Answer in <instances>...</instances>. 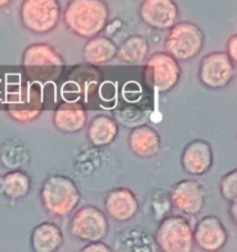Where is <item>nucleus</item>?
<instances>
[{
	"mask_svg": "<svg viewBox=\"0 0 237 252\" xmlns=\"http://www.w3.org/2000/svg\"><path fill=\"white\" fill-rule=\"evenodd\" d=\"M108 4L104 0H69L63 12L67 29L81 38L100 33L109 21Z\"/></svg>",
	"mask_w": 237,
	"mask_h": 252,
	"instance_id": "f257e3e1",
	"label": "nucleus"
},
{
	"mask_svg": "<svg viewBox=\"0 0 237 252\" xmlns=\"http://www.w3.org/2000/svg\"><path fill=\"white\" fill-rule=\"evenodd\" d=\"M22 70L31 83L46 85L57 83L64 71V59L48 43H34L26 47L21 59Z\"/></svg>",
	"mask_w": 237,
	"mask_h": 252,
	"instance_id": "f03ea898",
	"label": "nucleus"
},
{
	"mask_svg": "<svg viewBox=\"0 0 237 252\" xmlns=\"http://www.w3.org/2000/svg\"><path fill=\"white\" fill-rule=\"evenodd\" d=\"M40 198L44 211L53 217H66L80 202V191L76 182L64 175H52L43 182Z\"/></svg>",
	"mask_w": 237,
	"mask_h": 252,
	"instance_id": "7ed1b4c3",
	"label": "nucleus"
},
{
	"mask_svg": "<svg viewBox=\"0 0 237 252\" xmlns=\"http://www.w3.org/2000/svg\"><path fill=\"white\" fill-rule=\"evenodd\" d=\"M204 41V32L197 24L189 21L175 22L169 29L164 48L178 62H187L201 52Z\"/></svg>",
	"mask_w": 237,
	"mask_h": 252,
	"instance_id": "20e7f679",
	"label": "nucleus"
},
{
	"mask_svg": "<svg viewBox=\"0 0 237 252\" xmlns=\"http://www.w3.org/2000/svg\"><path fill=\"white\" fill-rule=\"evenodd\" d=\"M179 62L167 52H157L148 58L143 68V81L148 89L157 93H168L180 80Z\"/></svg>",
	"mask_w": 237,
	"mask_h": 252,
	"instance_id": "39448f33",
	"label": "nucleus"
},
{
	"mask_svg": "<svg viewBox=\"0 0 237 252\" xmlns=\"http://www.w3.org/2000/svg\"><path fill=\"white\" fill-rule=\"evenodd\" d=\"M58 0H24L20 6V20L27 31L37 34L53 31L61 20Z\"/></svg>",
	"mask_w": 237,
	"mask_h": 252,
	"instance_id": "423d86ee",
	"label": "nucleus"
},
{
	"mask_svg": "<svg viewBox=\"0 0 237 252\" xmlns=\"http://www.w3.org/2000/svg\"><path fill=\"white\" fill-rule=\"evenodd\" d=\"M155 241L163 252H192L194 249L192 226L179 216L167 217L160 221Z\"/></svg>",
	"mask_w": 237,
	"mask_h": 252,
	"instance_id": "0eeeda50",
	"label": "nucleus"
},
{
	"mask_svg": "<svg viewBox=\"0 0 237 252\" xmlns=\"http://www.w3.org/2000/svg\"><path fill=\"white\" fill-rule=\"evenodd\" d=\"M43 110V95L39 84H21L7 95L6 111L12 120L29 123Z\"/></svg>",
	"mask_w": 237,
	"mask_h": 252,
	"instance_id": "6e6552de",
	"label": "nucleus"
},
{
	"mask_svg": "<svg viewBox=\"0 0 237 252\" xmlns=\"http://www.w3.org/2000/svg\"><path fill=\"white\" fill-rule=\"evenodd\" d=\"M69 231L74 238L85 243L103 240L109 231L108 217L95 206H84L73 214Z\"/></svg>",
	"mask_w": 237,
	"mask_h": 252,
	"instance_id": "1a4fd4ad",
	"label": "nucleus"
},
{
	"mask_svg": "<svg viewBox=\"0 0 237 252\" xmlns=\"http://www.w3.org/2000/svg\"><path fill=\"white\" fill-rule=\"evenodd\" d=\"M101 84V74L91 64H80L69 71L62 85V94L67 100L89 101L96 95Z\"/></svg>",
	"mask_w": 237,
	"mask_h": 252,
	"instance_id": "9d476101",
	"label": "nucleus"
},
{
	"mask_svg": "<svg viewBox=\"0 0 237 252\" xmlns=\"http://www.w3.org/2000/svg\"><path fill=\"white\" fill-rule=\"evenodd\" d=\"M236 74V64L232 63L226 52H212L201 59L198 76L209 89L226 88Z\"/></svg>",
	"mask_w": 237,
	"mask_h": 252,
	"instance_id": "9b49d317",
	"label": "nucleus"
},
{
	"mask_svg": "<svg viewBox=\"0 0 237 252\" xmlns=\"http://www.w3.org/2000/svg\"><path fill=\"white\" fill-rule=\"evenodd\" d=\"M194 244L202 251L217 252L226 245L229 234L226 228L215 216H206L200 219L193 230Z\"/></svg>",
	"mask_w": 237,
	"mask_h": 252,
	"instance_id": "f8f14e48",
	"label": "nucleus"
},
{
	"mask_svg": "<svg viewBox=\"0 0 237 252\" xmlns=\"http://www.w3.org/2000/svg\"><path fill=\"white\" fill-rule=\"evenodd\" d=\"M138 12L147 26L160 31L169 30L179 16V9L174 0H143Z\"/></svg>",
	"mask_w": 237,
	"mask_h": 252,
	"instance_id": "ddd939ff",
	"label": "nucleus"
},
{
	"mask_svg": "<svg viewBox=\"0 0 237 252\" xmlns=\"http://www.w3.org/2000/svg\"><path fill=\"white\" fill-rule=\"evenodd\" d=\"M206 193L201 185L195 180L179 181L170 192L172 204L187 216H197L204 207Z\"/></svg>",
	"mask_w": 237,
	"mask_h": 252,
	"instance_id": "4468645a",
	"label": "nucleus"
},
{
	"mask_svg": "<svg viewBox=\"0 0 237 252\" xmlns=\"http://www.w3.org/2000/svg\"><path fill=\"white\" fill-rule=\"evenodd\" d=\"M214 154L211 145L204 139H195L185 145L182 153V166L192 176L205 175L212 166Z\"/></svg>",
	"mask_w": 237,
	"mask_h": 252,
	"instance_id": "2eb2a0df",
	"label": "nucleus"
},
{
	"mask_svg": "<svg viewBox=\"0 0 237 252\" xmlns=\"http://www.w3.org/2000/svg\"><path fill=\"white\" fill-rule=\"evenodd\" d=\"M106 213L116 221H127L138 213L140 204L131 189L120 187L108 193L104 201Z\"/></svg>",
	"mask_w": 237,
	"mask_h": 252,
	"instance_id": "dca6fc26",
	"label": "nucleus"
},
{
	"mask_svg": "<svg viewBox=\"0 0 237 252\" xmlns=\"http://www.w3.org/2000/svg\"><path fill=\"white\" fill-rule=\"evenodd\" d=\"M53 125L62 133H77L86 125V110L79 101L66 100L53 112Z\"/></svg>",
	"mask_w": 237,
	"mask_h": 252,
	"instance_id": "f3484780",
	"label": "nucleus"
},
{
	"mask_svg": "<svg viewBox=\"0 0 237 252\" xmlns=\"http://www.w3.org/2000/svg\"><path fill=\"white\" fill-rule=\"evenodd\" d=\"M128 147L140 158L155 157L160 149V137L151 126H138L128 134Z\"/></svg>",
	"mask_w": 237,
	"mask_h": 252,
	"instance_id": "a211bd4d",
	"label": "nucleus"
},
{
	"mask_svg": "<svg viewBox=\"0 0 237 252\" xmlns=\"http://www.w3.org/2000/svg\"><path fill=\"white\" fill-rule=\"evenodd\" d=\"M61 228L51 221H43L35 226L30 236V244L35 252H56L63 245Z\"/></svg>",
	"mask_w": 237,
	"mask_h": 252,
	"instance_id": "6ab92c4d",
	"label": "nucleus"
},
{
	"mask_svg": "<svg viewBox=\"0 0 237 252\" xmlns=\"http://www.w3.org/2000/svg\"><path fill=\"white\" fill-rule=\"evenodd\" d=\"M118 53V46L106 36H96L88 38L83 48V58L85 63L91 65H103L113 61Z\"/></svg>",
	"mask_w": 237,
	"mask_h": 252,
	"instance_id": "aec40b11",
	"label": "nucleus"
},
{
	"mask_svg": "<svg viewBox=\"0 0 237 252\" xmlns=\"http://www.w3.org/2000/svg\"><path fill=\"white\" fill-rule=\"evenodd\" d=\"M118 133V125L113 117L106 115H98L90 121L88 127V139L94 147L103 148L110 145L116 139Z\"/></svg>",
	"mask_w": 237,
	"mask_h": 252,
	"instance_id": "412c9836",
	"label": "nucleus"
},
{
	"mask_svg": "<svg viewBox=\"0 0 237 252\" xmlns=\"http://www.w3.org/2000/svg\"><path fill=\"white\" fill-rule=\"evenodd\" d=\"M150 52V44L145 37L140 34H132L128 36L120 47H118V53L121 62L128 64V65H138L146 61Z\"/></svg>",
	"mask_w": 237,
	"mask_h": 252,
	"instance_id": "4be33fe9",
	"label": "nucleus"
},
{
	"mask_svg": "<svg viewBox=\"0 0 237 252\" xmlns=\"http://www.w3.org/2000/svg\"><path fill=\"white\" fill-rule=\"evenodd\" d=\"M31 189V177L24 171L15 170L0 179V191L10 199L24 198Z\"/></svg>",
	"mask_w": 237,
	"mask_h": 252,
	"instance_id": "5701e85b",
	"label": "nucleus"
},
{
	"mask_svg": "<svg viewBox=\"0 0 237 252\" xmlns=\"http://www.w3.org/2000/svg\"><path fill=\"white\" fill-rule=\"evenodd\" d=\"M220 192L227 202L237 199V170L227 172L220 180Z\"/></svg>",
	"mask_w": 237,
	"mask_h": 252,
	"instance_id": "b1692460",
	"label": "nucleus"
},
{
	"mask_svg": "<svg viewBox=\"0 0 237 252\" xmlns=\"http://www.w3.org/2000/svg\"><path fill=\"white\" fill-rule=\"evenodd\" d=\"M226 54L230 57L232 63L237 64V34H232L226 43Z\"/></svg>",
	"mask_w": 237,
	"mask_h": 252,
	"instance_id": "393cba45",
	"label": "nucleus"
},
{
	"mask_svg": "<svg viewBox=\"0 0 237 252\" xmlns=\"http://www.w3.org/2000/svg\"><path fill=\"white\" fill-rule=\"evenodd\" d=\"M111 248L106 244L101 243V240L98 241H90L88 245L84 246L81 249V252H110Z\"/></svg>",
	"mask_w": 237,
	"mask_h": 252,
	"instance_id": "a878e982",
	"label": "nucleus"
},
{
	"mask_svg": "<svg viewBox=\"0 0 237 252\" xmlns=\"http://www.w3.org/2000/svg\"><path fill=\"white\" fill-rule=\"evenodd\" d=\"M230 216H231L232 221L235 224L237 223V199H234V201L230 202Z\"/></svg>",
	"mask_w": 237,
	"mask_h": 252,
	"instance_id": "bb28decb",
	"label": "nucleus"
},
{
	"mask_svg": "<svg viewBox=\"0 0 237 252\" xmlns=\"http://www.w3.org/2000/svg\"><path fill=\"white\" fill-rule=\"evenodd\" d=\"M12 1H14V0H0V9H1V7L7 6V5Z\"/></svg>",
	"mask_w": 237,
	"mask_h": 252,
	"instance_id": "cd10ccee",
	"label": "nucleus"
}]
</instances>
